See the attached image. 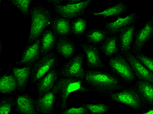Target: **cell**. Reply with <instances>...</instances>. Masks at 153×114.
I'll list each match as a JSON object with an SVG mask.
<instances>
[{
  "instance_id": "6da1fadb",
  "label": "cell",
  "mask_w": 153,
  "mask_h": 114,
  "mask_svg": "<svg viewBox=\"0 0 153 114\" xmlns=\"http://www.w3.org/2000/svg\"><path fill=\"white\" fill-rule=\"evenodd\" d=\"M85 80L89 85L101 91H111L123 87L119 80L115 76L102 71H86Z\"/></svg>"
},
{
  "instance_id": "7a4b0ae2",
  "label": "cell",
  "mask_w": 153,
  "mask_h": 114,
  "mask_svg": "<svg viewBox=\"0 0 153 114\" xmlns=\"http://www.w3.org/2000/svg\"><path fill=\"white\" fill-rule=\"evenodd\" d=\"M30 14L31 23L28 44L32 43L42 34L45 27L50 24L52 18L50 11L41 6L33 7L30 11Z\"/></svg>"
},
{
  "instance_id": "3957f363",
  "label": "cell",
  "mask_w": 153,
  "mask_h": 114,
  "mask_svg": "<svg viewBox=\"0 0 153 114\" xmlns=\"http://www.w3.org/2000/svg\"><path fill=\"white\" fill-rule=\"evenodd\" d=\"M88 88L82 86L81 80L76 78H61L56 82L52 92L61 99V109L66 107V102L70 94L75 91L86 92L89 91Z\"/></svg>"
},
{
  "instance_id": "277c9868",
  "label": "cell",
  "mask_w": 153,
  "mask_h": 114,
  "mask_svg": "<svg viewBox=\"0 0 153 114\" xmlns=\"http://www.w3.org/2000/svg\"><path fill=\"white\" fill-rule=\"evenodd\" d=\"M84 57L83 54L80 53L70 59L63 66L59 75L63 78L85 79V72L82 66Z\"/></svg>"
},
{
  "instance_id": "5b68a950",
  "label": "cell",
  "mask_w": 153,
  "mask_h": 114,
  "mask_svg": "<svg viewBox=\"0 0 153 114\" xmlns=\"http://www.w3.org/2000/svg\"><path fill=\"white\" fill-rule=\"evenodd\" d=\"M58 58L54 53H50L37 61L33 66L31 72V82L35 83L56 67Z\"/></svg>"
},
{
  "instance_id": "8992f818",
  "label": "cell",
  "mask_w": 153,
  "mask_h": 114,
  "mask_svg": "<svg viewBox=\"0 0 153 114\" xmlns=\"http://www.w3.org/2000/svg\"><path fill=\"white\" fill-rule=\"evenodd\" d=\"M109 64L114 73L127 82L131 83L135 79L132 68L124 57L118 55L110 59Z\"/></svg>"
},
{
  "instance_id": "52a82bcc",
  "label": "cell",
  "mask_w": 153,
  "mask_h": 114,
  "mask_svg": "<svg viewBox=\"0 0 153 114\" xmlns=\"http://www.w3.org/2000/svg\"><path fill=\"white\" fill-rule=\"evenodd\" d=\"M111 97L116 102L126 104L134 110L140 109L143 106L142 97L133 89H127L111 94Z\"/></svg>"
},
{
  "instance_id": "ba28073f",
  "label": "cell",
  "mask_w": 153,
  "mask_h": 114,
  "mask_svg": "<svg viewBox=\"0 0 153 114\" xmlns=\"http://www.w3.org/2000/svg\"><path fill=\"white\" fill-rule=\"evenodd\" d=\"M91 2V0H86L77 4H67L56 6L54 10L61 18L67 19L76 18L84 14L86 8Z\"/></svg>"
},
{
  "instance_id": "9c48e42d",
  "label": "cell",
  "mask_w": 153,
  "mask_h": 114,
  "mask_svg": "<svg viewBox=\"0 0 153 114\" xmlns=\"http://www.w3.org/2000/svg\"><path fill=\"white\" fill-rule=\"evenodd\" d=\"M125 56L138 79L150 82L153 85V73L130 52L126 53Z\"/></svg>"
},
{
  "instance_id": "30bf717a",
  "label": "cell",
  "mask_w": 153,
  "mask_h": 114,
  "mask_svg": "<svg viewBox=\"0 0 153 114\" xmlns=\"http://www.w3.org/2000/svg\"><path fill=\"white\" fill-rule=\"evenodd\" d=\"M40 44L41 39L39 38L35 41L34 43L30 45L25 49L22 54V58L19 62L17 64H33L37 62L40 58Z\"/></svg>"
},
{
  "instance_id": "8fae6325",
  "label": "cell",
  "mask_w": 153,
  "mask_h": 114,
  "mask_svg": "<svg viewBox=\"0 0 153 114\" xmlns=\"http://www.w3.org/2000/svg\"><path fill=\"white\" fill-rule=\"evenodd\" d=\"M81 46L87 58V66L90 68H103L105 64L100 56L98 49L94 45L81 44Z\"/></svg>"
},
{
  "instance_id": "7c38bea8",
  "label": "cell",
  "mask_w": 153,
  "mask_h": 114,
  "mask_svg": "<svg viewBox=\"0 0 153 114\" xmlns=\"http://www.w3.org/2000/svg\"><path fill=\"white\" fill-rule=\"evenodd\" d=\"M55 101V94L52 91L49 92L35 100V110L37 112L42 113V114H52L54 111Z\"/></svg>"
},
{
  "instance_id": "4fadbf2b",
  "label": "cell",
  "mask_w": 153,
  "mask_h": 114,
  "mask_svg": "<svg viewBox=\"0 0 153 114\" xmlns=\"http://www.w3.org/2000/svg\"><path fill=\"white\" fill-rule=\"evenodd\" d=\"M58 73L56 69H53L41 78L37 84L39 97H42L50 92L54 87L57 79Z\"/></svg>"
},
{
  "instance_id": "5bb4252c",
  "label": "cell",
  "mask_w": 153,
  "mask_h": 114,
  "mask_svg": "<svg viewBox=\"0 0 153 114\" xmlns=\"http://www.w3.org/2000/svg\"><path fill=\"white\" fill-rule=\"evenodd\" d=\"M153 36V21L151 20L146 23L144 26L136 34L134 46V51H140L144 44Z\"/></svg>"
},
{
  "instance_id": "9a60e30c",
  "label": "cell",
  "mask_w": 153,
  "mask_h": 114,
  "mask_svg": "<svg viewBox=\"0 0 153 114\" xmlns=\"http://www.w3.org/2000/svg\"><path fill=\"white\" fill-rule=\"evenodd\" d=\"M136 18V15L135 13L129 14L126 18L117 17V19L114 22L108 23L105 25V28L107 33L114 34L120 31L124 28L130 26V24L134 23Z\"/></svg>"
},
{
  "instance_id": "2e32d148",
  "label": "cell",
  "mask_w": 153,
  "mask_h": 114,
  "mask_svg": "<svg viewBox=\"0 0 153 114\" xmlns=\"http://www.w3.org/2000/svg\"><path fill=\"white\" fill-rule=\"evenodd\" d=\"M56 48L58 53L66 59L71 58L76 50L72 41L65 36L60 37L58 39Z\"/></svg>"
},
{
  "instance_id": "e0dca14e",
  "label": "cell",
  "mask_w": 153,
  "mask_h": 114,
  "mask_svg": "<svg viewBox=\"0 0 153 114\" xmlns=\"http://www.w3.org/2000/svg\"><path fill=\"white\" fill-rule=\"evenodd\" d=\"M35 100L27 94L20 95L16 100V108L21 114H37Z\"/></svg>"
},
{
  "instance_id": "ac0fdd59",
  "label": "cell",
  "mask_w": 153,
  "mask_h": 114,
  "mask_svg": "<svg viewBox=\"0 0 153 114\" xmlns=\"http://www.w3.org/2000/svg\"><path fill=\"white\" fill-rule=\"evenodd\" d=\"M32 67V64H26L23 68L13 67V72L19 91H23L26 88L30 75L31 74Z\"/></svg>"
},
{
  "instance_id": "d6986e66",
  "label": "cell",
  "mask_w": 153,
  "mask_h": 114,
  "mask_svg": "<svg viewBox=\"0 0 153 114\" xmlns=\"http://www.w3.org/2000/svg\"><path fill=\"white\" fill-rule=\"evenodd\" d=\"M57 35L51 30H46L43 32L41 38L40 53L42 56L50 53L51 51L56 45L57 41Z\"/></svg>"
},
{
  "instance_id": "ffe728a7",
  "label": "cell",
  "mask_w": 153,
  "mask_h": 114,
  "mask_svg": "<svg viewBox=\"0 0 153 114\" xmlns=\"http://www.w3.org/2000/svg\"><path fill=\"white\" fill-rule=\"evenodd\" d=\"M51 28L56 35L64 36L72 34L70 19L61 17L54 18L51 22Z\"/></svg>"
},
{
  "instance_id": "44dd1931",
  "label": "cell",
  "mask_w": 153,
  "mask_h": 114,
  "mask_svg": "<svg viewBox=\"0 0 153 114\" xmlns=\"http://www.w3.org/2000/svg\"><path fill=\"white\" fill-rule=\"evenodd\" d=\"M134 26H130L120 31V50L123 53H127L130 49V45L134 34Z\"/></svg>"
},
{
  "instance_id": "7402d4cb",
  "label": "cell",
  "mask_w": 153,
  "mask_h": 114,
  "mask_svg": "<svg viewBox=\"0 0 153 114\" xmlns=\"http://www.w3.org/2000/svg\"><path fill=\"white\" fill-rule=\"evenodd\" d=\"M18 88L16 80L14 75H4L0 78V92L11 94Z\"/></svg>"
},
{
  "instance_id": "603a6c76",
  "label": "cell",
  "mask_w": 153,
  "mask_h": 114,
  "mask_svg": "<svg viewBox=\"0 0 153 114\" xmlns=\"http://www.w3.org/2000/svg\"><path fill=\"white\" fill-rule=\"evenodd\" d=\"M137 87L142 98L146 100L148 103L153 104V84L149 82L140 80L137 83Z\"/></svg>"
},
{
  "instance_id": "cb8c5ba5",
  "label": "cell",
  "mask_w": 153,
  "mask_h": 114,
  "mask_svg": "<svg viewBox=\"0 0 153 114\" xmlns=\"http://www.w3.org/2000/svg\"><path fill=\"white\" fill-rule=\"evenodd\" d=\"M126 9L127 7L123 3H120L111 7H108V8L105 9L102 12L91 13V14L94 16H103V18L106 19V18L111 16H120V14L125 12Z\"/></svg>"
},
{
  "instance_id": "d4e9b609",
  "label": "cell",
  "mask_w": 153,
  "mask_h": 114,
  "mask_svg": "<svg viewBox=\"0 0 153 114\" xmlns=\"http://www.w3.org/2000/svg\"><path fill=\"white\" fill-rule=\"evenodd\" d=\"M108 33L99 28L91 29L86 34V38L89 43L92 44L102 43L107 38Z\"/></svg>"
},
{
  "instance_id": "484cf974",
  "label": "cell",
  "mask_w": 153,
  "mask_h": 114,
  "mask_svg": "<svg viewBox=\"0 0 153 114\" xmlns=\"http://www.w3.org/2000/svg\"><path fill=\"white\" fill-rule=\"evenodd\" d=\"M117 38L115 36L110 37L107 38L101 46V51L105 56L110 57L114 54L118 52V49L117 46Z\"/></svg>"
},
{
  "instance_id": "4316f807",
  "label": "cell",
  "mask_w": 153,
  "mask_h": 114,
  "mask_svg": "<svg viewBox=\"0 0 153 114\" xmlns=\"http://www.w3.org/2000/svg\"><path fill=\"white\" fill-rule=\"evenodd\" d=\"M87 21L81 18H77L74 20L71 26V33L81 35L85 33L87 27Z\"/></svg>"
},
{
  "instance_id": "83f0119b",
  "label": "cell",
  "mask_w": 153,
  "mask_h": 114,
  "mask_svg": "<svg viewBox=\"0 0 153 114\" xmlns=\"http://www.w3.org/2000/svg\"><path fill=\"white\" fill-rule=\"evenodd\" d=\"M91 114H104L109 111V107L103 104H85L83 105Z\"/></svg>"
},
{
  "instance_id": "f1b7e54d",
  "label": "cell",
  "mask_w": 153,
  "mask_h": 114,
  "mask_svg": "<svg viewBox=\"0 0 153 114\" xmlns=\"http://www.w3.org/2000/svg\"><path fill=\"white\" fill-rule=\"evenodd\" d=\"M31 0H10V2L18 8L25 17H28L29 14L30 4Z\"/></svg>"
},
{
  "instance_id": "f546056e",
  "label": "cell",
  "mask_w": 153,
  "mask_h": 114,
  "mask_svg": "<svg viewBox=\"0 0 153 114\" xmlns=\"http://www.w3.org/2000/svg\"><path fill=\"white\" fill-rule=\"evenodd\" d=\"M14 104L13 99H3L0 104V114H9Z\"/></svg>"
},
{
  "instance_id": "4dcf8cb0",
  "label": "cell",
  "mask_w": 153,
  "mask_h": 114,
  "mask_svg": "<svg viewBox=\"0 0 153 114\" xmlns=\"http://www.w3.org/2000/svg\"><path fill=\"white\" fill-rule=\"evenodd\" d=\"M136 57L153 73V58L140 53L137 54Z\"/></svg>"
},
{
  "instance_id": "1f68e13d",
  "label": "cell",
  "mask_w": 153,
  "mask_h": 114,
  "mask_svg": "<svg viewBox=\"0 0 153 114\" xmlns=\"http://www.w3.org/2000/svg\"><path fill=\"white\" fill-rule=\"evenodd\" d=\"M61 114H88V110L84 106L79 107H71L66 109Z\"/></svg>"
},
{
  "instance_id": "d6a6232c",
  "label": "cell",
  "mask_w": 153,
  "mask_h": 114,
  "mask_svg": "<svg viewBox=\"0 0 153 114\" xmlns=\"http://www.w3.org/2000/svg\"><path fill=\"white\" fill-rule=\"evenodd\" d=\"M63 0H49L47 1L48 3L52 4L55 6L60 5L62 3Z\"/></svg>"
},
{
  "instance_id": "836d02e7",
  "label": "cell",
  "mask_w": 153,
  "mask_h": 114,
  "mask_svg": "<svg viewBox=\"0 0 153 114\" xmlns=\"http://www.w3.org/2000/svg\"><path fill=\"white\" fill-rule=\"evenodd\" d=\"M83 0H68L67 2L70 4H77L83 2Z\"/></svg>"
},
{
  "instance_id": "e575fe53",
  "label": "cell",
  "mask_w": 153,
  "mask_h": 114,
  "mask_svg": "<svg viewBox=\"0 0 153 114\" xmlns=\"http://www.w3.org/2000/svg\"><path fill=\"white\" fill-rule=\"evenodd\" d=\"M138 114H153V109H151L149 111L146 112Z\"/></svg>"
},
{
  "instance_id": "d590c367",
  "label": "cell",
  "mask_w": 153,
  "mask_h": 114,
  "mask_svg": "<svg viewBox=\"0 0 153 114\" xmlns=\"http://www.w3.org/2000/svg\"></svg>"
}]
</instances>
